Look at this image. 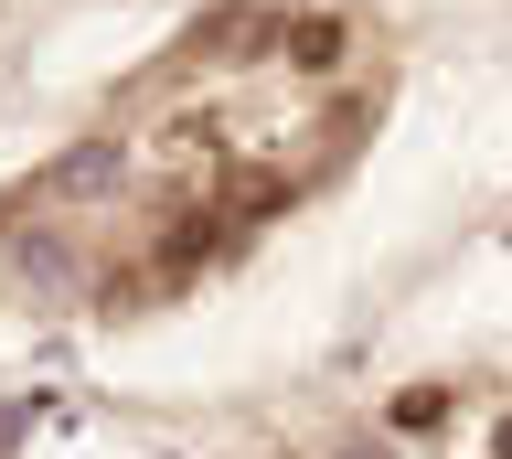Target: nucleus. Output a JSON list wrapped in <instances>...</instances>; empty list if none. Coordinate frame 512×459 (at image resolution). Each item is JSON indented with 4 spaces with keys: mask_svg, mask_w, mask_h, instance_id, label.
Wrapping results in <instances>:
<instances>
[{
    "mask_svg": "<svg viewBox=\"0 0 512 459\" xmlns=\"http://www.w3.org/2000/svg\"><path fill=\"white\" fill-rule=\"evenodd\" d=\"M502 459H512V427H502Z\"/></svg>",
    "mask_w": 512,
    "mask_h": 459,
    "instance_id": "nucleus-1",
    "label": "nucleus"
}]
</instances>
